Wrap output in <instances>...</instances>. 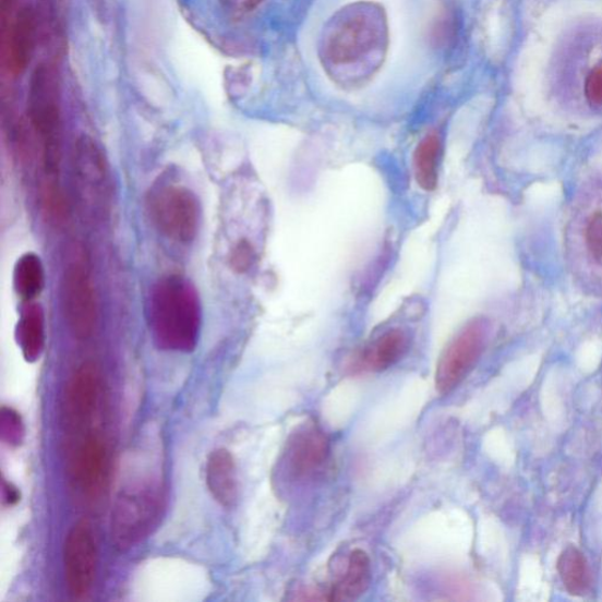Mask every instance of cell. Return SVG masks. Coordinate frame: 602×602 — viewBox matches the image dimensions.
Wrapping results in <instances>:
<instances>
[{"label":"cell","instance_id":"obj_1","mask_svg":"<svg viewBox=\"0 0 602 602\" xmlns=\"http://www.w3.org/2000/svg\"><path fill=\"white\" fill-rule=\"evenodd\" d=\"M389 44L384 8L357 2L339 9L323 28L320 59L328 79L345 89L363 87L383 68Z\"/></svg>","mask_w":602,"mask_h":602},{"label":"cell","instance_id":"obj_2","mask_svg":"<svg viewBox=\"0 0 602 602\" xmlns=\"http://www.w3.org/2000/svg\"><path fill=\"white\" fill-rule=\"evenodd\" d=\"M148 321L161 350L193 351L202 326L201 301L194 286L180 276L160 279L150 294Z\"/></svg>","mask_w":602,"mask_h":602},{"label":"cell","instance_id":"obj_3","mask_svg":"<svg viewBox=\"0 0 602 602\" xmlns=\"http://www.w3.org/2000/svg\"><path fill=\"white\" fill-rule=\"evenodd\" d=\"M565 244L578 284L586 292L602 296V180L587 183L571 203Z\"/></svg>","mask_w":602,"mask_h":602},{"label":"cell","instance_id":"obj_4","mask_svg":"<svg viewBox=\"0 0 602 602\" xmlns=\"http://www.w3.org/2000/svg\"><path fill=\"white\" fill-rule=\"evenodd\" d=\"M27 117L41 148L44 183H59L62 158L60 75L55 63L39 64L29 80Z\"/></svg>","mask_w":602,"mask_h":602},{"label":"cell","instance_id":"obj_5","mask_svg":"<svg viewBox=\"0 0 602 602\" xmlns=\"http://www.w3.org/2000/svg\"><path fill=\"white\" fill-rule=\"evenodd\" d=\"M161 507L162 495L153 484L134 485L120 492L110 525L115 549L128 552L143 543L157 526Z\"/></svg>","mask_w":602,"mask_h":602},{"label":"cell","instance_id":"obj_6","mask_svg":"<svg viewBox=\"0 0 602 602\" xmlns=\"http://www.w3.org/2000/svg\"><path fill=\"white\" fill-rule=\"evenodd\" d=\"M149 213L158 230L173 242L189 244L197 236L198 201L183 186H164L149 200Z\"/></svg>","mask_w":602,"mask_h":602},{"label":"cell","instance_id":"obj_7","mask_svg":"<svg viewBox=\"0 0 602 602\" xmlns=\"http://www.w3.org/2000/svg\"><path fill=\"white\" fill-rule=\"evenodd\" d=\"M487 334V322L477 318L447 345L435 373V386L441 395L452 393L475 366L485 350Z\"/></svg>","mask_w":602,"mask_h":602},{"label":"cell","instance_id":"obj_8","mask_svg":"<svg viewBox=\"0 0 602 602\" xmlns=\"http://www.w3.org/2000/svg\"><path fill=\"white\" fill-rule=\"evenodd\" d=\"M62 305L71 334L80 340L92 337L98 322L97 297L92 276L81 262H73L65 268Z\"/></svg>","mask_w":602,"mask_h":602},{"label":"cell","instance_id":"obj_9","mask_svg":"<svg viewBox=\"0 0 602 602\" xmlns=\"http://www.w3.org/2000/svg\"><path fill=\"white\" fill-rule=\"evenodd\" d=\"M65 582L70 594L82 599L92 591L97 575L98 550L92 526L75 523L63 550Z\"/></svg>","mask_w":602,"mask_h":602},{"label":"cell","instance_id":"obj_10","mask_svg":"<svg viewBox=\"0 0 602 602\" xmlns=\"http://www.w3.org/2000/svg\"><path fill=\"white\" fill-rule=\"evenodd\" d=\"M329 452L326 434L314 424L300 426L292 435L286 450V462L296 479H308L322 470Z\"/></svg>","mask_w":602,"mask_h":602},{"label":"cell","instance_id":"obj_11","mask_svg":"<svg viewBox=\"0 0 602 602\" xmlns=\"http://www.w3.org/2000/svg\"><path fill=\"white\" fill-rule=\"evenodd\" d=\"M4 29L5 68L13 77H19L32 62L35 50L37 21L34 10L22 9Z\"/></svg>","mask_w":602,"mask_h":602},{"label":"cell","instance_id":"obj_12","mask_svg":"<svg viewBox=\"0 0 602 602\" xmlns=\"http://www.w3.org/2000/svg\"><path fill=\"white\" fill-rule=\"evenodd\" d=\"M99 373L94 364H83L67 387L64 410L73 428L87 423L94 416L99 398Z\"/></svg>","mask_w":602,"mask_h":602},{"label":"cell","instance_id":"obj_13","mask_svg":"<svg viewBox=\"0 0 602 602\" xmlns=\"http://www.w3.org/2000/svg\"><path fill=\"white\" fill-rule=\"evenodd\" d=\"M74 167L85 200L92 205H103L108 193V168L100 148L92 139L79 141Z\"/></svg>","mask_w":602,"mask_h":602},{"label":"cell","instance_id":"obj_14","mask_svg":"<svg viewBox=\"0 0 602 602\" xmlns=\"http://www.w3.org/2000/svg\"><path fill=\"white\" fill-rule=\"evenodd\" d=\"M206 483L216 502L231 507L238 498L236 462L228 449L219 448L209 455L206 465Z\"/></svg>","mask_w":602,"mask_h":602},{"label":"cell","instance_id":"obj_15","mask_svg":"<svg viewBox=\"0 0 602 602\" xmlns=\"http://www.w3.org/2000/svg\"><path fill=\"white\" fill-rule=\"evenodd\" d=\"M107 461V450L101 440L89 435L75 452L73 461V478L75 483L86 493H95L101 485Z\"/></svg>","mask_w":602,"mask_h":602},{"label":"cell","instance_id":"obj_16","mask_svg":"<svg viewBox=\"0 0 602 602\" xmlns=\"http://www.w3.org/2000/svg\"><path fill=\"white\" fill-rule=\"evenodd\" d=\"M371 579L372 569L368 553L363 550H354L346 562L342 576L328 593L329 601L357 600L369 590Z\"/></svg>","mask_w":602,"mask_h":602},{"label":"cell","instance_id":"obj_17","mask_svg":"<svg viewBox=\"0 0 602 602\" xmlns=\"http://www.w3.org/2000/svg\"><path fill=\"white\" fill-rule=\"evenodd\" d=\"M409 345V336L402 329H389L361 356L359 369L372 372L387 370L408 352Z\"/></svg>","mask_w":602,"mask_h":602},{"label":"cell","instance_id":"obj_18","mask_svg":"<svg viewBox=\"0 0 602 602\" xmlns=\"http://www.w3.org/2000/svg\"><path fill=\"white\" fill-rule=\"evenodd\" d=\"M16 338L24 359L29 364L40 359L47 335H45V315L41 305L29 301L25 303L17 324Z\"/></svg>","mask_w":602,"mask_h":602},{"label":"cell","instance_id":"obj_19","mask_svg":"<svg viewBox=\"0 0 602 602\" xmlns=\"http://www.w3.org/2000/svg\"><path fill=\"white\" fill-rule=\"evenodd\" d=\"M556 567L569 594L582 597L589 593L592 582L591 570L581 551L575 546L566 547Z\"/></svg>","mask_w":602,"mask_h":602},{"label":"cell","instance_id":"obj_20","mask_svg":"<svg viewBox=\"0 0 602 602\" xmlns=\"http://www.w3.org/2000/svg\"><path fill=\"white\" fill-rule=\"evenodd\" d=\"M14 290L24 303L35 301L44 290L45 270L38 255L28 252L19 258L13 270Z\"/></svg>","mask_w":602,"mask_h":602},{"label":"cell","instance_id":"obj_21","mask_svg":"<svg viewBox=\"0 0 602 602\" xmlns=\"http://www.w3.org/2000/svg\"><path fill=\"white\" fill-rule=\"evenodd\" d=\"M442 144L438 135L431 133L421 142L414 154V173L418 185L433 191L438 184V167Z\"/></svg>","mask_w":602,"mask_h":602},{"label":"cell","instance_id":"obj_22","mask_svg":"<svg viewBox=\"0 0 602 602\" xmlns=\"http://www.w3.org/2000/svg\"><path fill=\"white\" fill-rule=\"evenodd\" d=\"M0 434H2V441L9 446H20L25 435L22 417L16 410L7 408V406L2 409V417H0Z\"/></svg>","mask_w":602,"mask_h":602},{"label":"cell","instance_id":"obj_23","mask_svg":"<svg viewBox=\"0 0 602 602\" xmlns=\"http://www.w3.org/2000/svg\"><path fill=\"white\" fill-rule=\"evenodd\" d=\"M583 94L587 103L594 108H602V59L586 75Z\"/></svg>","mask_w":602,"mask_h":602},{"label":"cell","instance_id":"obj_24","mask_svg":"<svg viewBox=\"0 0 602 602\" xmlns=\"http://www.w3.org/2000/svg\"><path fill=\"white\" fill-rule=\"evenodd\" d=\"M254 262V251L248 240H242L232 250L230 255L231 267L238 274L248 273Z\"/></svg>","mask_w":602,"mask_h":602},{"label":"cell","instance_id":"obj_25","mask_svg":"<svg viewBox=\"0 0 602 602\" xmlns=\"http://www.w3.org/2000/svg\"><path fill=\"white\" fill-rule=\"evenodd\" d=\"M220 2L234 13H244L257 8L263 0H220Z\"/></svg>","mask_w":602,"mask_h":602},{"label":"cell","instance_id":"obj_26","mask_svg":"<svg viewBox=\"0 0 602 602\" xmlns=\"http://www.w3.org/2000/svg\"><path fill=\"white\" fill-rule=\"evenodd\" d=\"M21 501V492L17 487L4 481L3 484V502L5 505H16Z\"/></svg>","mask_w":602,"mask_h":602},{"label":"cell","instance_id":"obj_27","mask_svg":"<svg viewBox=\"0 0 602 602\" xmlns=\"http://www.w3.org/2000/svg\"><path fill=\"white\" fill-rule=\"evenodd\" d=\"M14 2L16 0H2V20H3V26L4 28L11 23L12 21V9L14 7Z\"/></svg>","mask_w":602,"mask_h":602}]
</instances>
